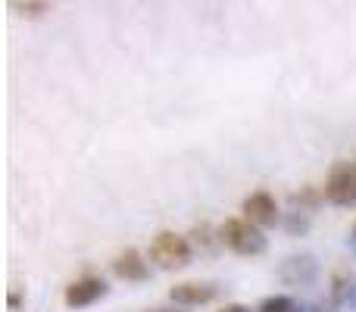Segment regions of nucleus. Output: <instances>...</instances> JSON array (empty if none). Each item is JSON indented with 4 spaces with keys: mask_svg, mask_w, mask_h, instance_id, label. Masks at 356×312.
<instances>
[{
    "mask_svg": "<svg viewBox=\"0 0 356 312\" xmlns=\"http://www.w3.org/2000/svg\"><path fill=\"white\" fill-rule=\"evenodd\" d=\"M219 240L232 253H238V256H259L269 247L266 234L257 225H250L247 219H225L219 225Z\"/></svg>",
    "mask_w": 356,
    "mask_h": 312,
    "instance_id": "1",
    "label": "nucleus"
},
{
    "mask_svg": "<svg viewBox=\"0 0 356 312\" xmlns=\"http://www.w3.org/2000/svg\"><path fill=\"white\" fill-rule=\"evenodd\" d=\"M150 263H156L160 269H184L191 263L188 238L175 231H156L150 240Z\"/></svg>",
    "mask_w": 356,
    "mask_h": 312,
    "instance_id": "2",
    "label": "nucleus"
},
{
    "mask_svg": "<svg viewBox=\"0 0 356 312\" xmlns=\"http://www.w3.org/2000/svg\"><path fill=\"white\" fill-rule=\"evenodd\" d=\"M325 200L332 206L356 203V163H334L325 178Z\"/></svg>",
    "mask_w": 356,
    "mask_h": 312,
    "instance_id": "3",
    "label": "nucleus"
},
{
    "mask_svg": "<svg viewBox=\"0 0 356 312\" xmlns=\"http://www.w3.org/2000/svg\"><path fill=\"white\" fill-rule=\"evenodd\" d=\"M241 213H244V219L250 222V225H257L259 231H263V228L278 225V219H282V213H278V203H275V197H272L269 190H253L250 197H244V203H241Z\"/></svg>",
    "mask_w": 356,
    "mask_h": 312,
    "instance_id": "4",
    "label": "nucleus"
},
{
    "mask_svg": "<svg viewBox=\"0 0 356 312\" xmlns=\"http://www.w3.org/2000/svg\"><path fill=\"white\" fill-rule=\"evenodd\" d=\"M100 297H106V281L104 278L85 275V278H79V281L69 284L66 294H63V300H66L69 309H85V306H91V303H97Z\"/></svg>",
    "mask_w": 356,
    "mask_h": 312,
    "instance_id": "5",
    "label": "nucleus"
},
{
    "mask_svg": "<svg viewBox=\"0 0 356 312\" xmlns=\"http://www.w3.org/2000/svg\"><path fill=\"white\" fill-rule=\"evenodd\" d=\"M113 275L122 278V281H147L150 278V265L147 259H144L141 250H135V247H125L122 253H116V259H113Z\"/></svg>",
    "mask_w": 356,
    "mask_h": 312,
    "instance_id": "6",
    "label": "nucleus"
},
{
    "mask_svg": "<svg viewBox=\"0 0 356 312\" xmlns=\"http://www.w3.org/2000/svg\"><path fill=\"white\" fill-rule=\"evenodd\" d=\"M216 284H207V281H181L169 290V300L178 303V306H203V303L216 300Z\"/></svg>",
    "mask_w": 356,
    "mask_h": 312,
    "instance_id": "7",
    "label": "nucleus"
},
{
    "mask_svg": "<svg viewBox=\"0 0 356 312\" xmlns=\"http://www.w3.org/2000/svg\"><path fill=\"white\" fill-rule=\"evenodd\" d=\"M10 10L22 19H41L54 10V3H47V0H13Z\"/></svg>",
    "mask_w": 356,
    "mask_h": 312,
    "instance_id": "8",
    "label": "nucleus"
},
{
    "mask_svg": "<svg viewBox=\"0 0 356 312\" xmlns=\"http://www.w3.org/2000/svg\"><path fill=\"white\" fill-rule=\"evenodd\" d=\"M307 228H309V222H307V219H303V215H300V213H294V219H291V222H288V231H291V234H297V231H300V234H303V231H307Z\"/></svg>",
    "mask_w": 356,
    "mask_h": 312,
    "instance_id": "9",
    "label": "nucleus"
},
{
    "mask_svg": "<svg viewBox=\"0 0 356 312\" xmlns=\"http://www.w3.org/2000/svg\"><path fill=\"white\" fill-rule=\"evenodd\" d=\"M19 303H22V297H19L16 290H10V309H19Z\"/></svg>",
    "mask_w": 356,
    "mask_h": 312,
    "instance_id": "10",
    "label": "nucleus"
},
{
    "mask_svg": "<svg viewBox=\"0 0 356 312\" xmlns=\"http://www.w3.org/2000/svg\"><path fill=\"white\" fill-rule=\"evenodd\" d=\"M222 312H250V309H247V306H241V303H232V306H225Z\"/></svg>",
    "mask_w": 356,
    "mask_h": 312,
    "instance_id": "11",
    "label": "nucleus"
},
{
    "mask_svg": "<svg viewBox=\"0 0 356 312\" xmlns=\"http://www.w3.org/2000/svg\"><path fill=\"white\" fill-rule=\"evenodd\" d=\"M353 238H356V225H353Z\"/></svg>",
    "mask_w": 356,
    "mask_h": 312,
    "instance_id": "12",
    "label": "nucleus"
}]
</instances>
